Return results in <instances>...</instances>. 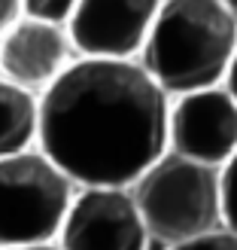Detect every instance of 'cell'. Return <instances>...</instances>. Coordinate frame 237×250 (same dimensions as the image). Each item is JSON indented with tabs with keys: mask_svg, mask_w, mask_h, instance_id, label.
I'll return each instance as SVG.
<instances>
[{
	"mask_svg": "<svg viewBox=\"0 0 237 250\" xmlns=\"http://www.w3.org/2000/svg\"><path fill=\"white\" fill-rule=\"evenodd\" d=\"M36 144L76 186H134L170 149V95L134 58H79L43 89Z\"/></svg>",
	"mask_w": 237,
	"mask_h": 250,
	"instance_id": "1",
	"label": "cell"
},
{
	"mask_svg": "<svg viewBox=\"0 0 237 250\" xmlns=\"http://www.w3.org/2000/svg\"><path fill=\"white\" fill-rule=\"evenodd\" d=\"M237 55V19L222 0H164L140 64L167 95L222 85Z\"/></svg>",
	"mask_w": 237,
	"mask_h": 250,
	"instance_id": "2",
	"label": "cell"
},
{
	"mask_svg": "<svg viewBox=\"0 0 237 250\" xmlns=\"http://www.w3.org/2000/svg\"><path fill=\"white\" fill-rule=\"evenodd\" d=\"M152 241L177 247L225 226L222 168L167 149L131 186Z\"/></svg>",
	"mask_w": 237,
	"mask_h": 250,
	"instance_id": "3",
	"label": "cell"
},
{
	"mask_svg": "<svg viewBox=\"0 0 237 250\" xmlns=\"http://www.w3.org/2000/svg\"><path fill=\"white\" fill-rule=\"evenodd\" d=\"M73 186L43 149L0 159V247L52 244L76 195Z\"/></svg>",
	"mask_w": 237,
	"mask_h": 250,
	"instance_id": "4",
	"label": "cell"
},
{
	"mask_svg": "<svg viewBox=\"0 0 237 250\" xmlns=\"http://www.w3.org/2000/svg\"><path fill=\"white\" fill-rule=\"evenodd\" d=\"M58 241L61 250H146L152 235L131 186H82Z\"/></svg>",
	"mask_w": 237,
	"mask_h": 250,
	"instance_id": "5",
	"label": "cell"
},
{
	"mask_svg": "<svg viewBox=\"0 0 237 250\" xmlns=\"http://www.w3.org/2000/svg\"><path fill=\"white\" fill-rule=\"evenodd\" d=\"M170 149L213 168L237 153V101L225 85L185 92L170 101Z\"/></svg>",
	"mask_w": 237,
	"mask_h": 250,
	"instance_id": "6",
	"label": "cell"
},
{
	"mask_svg": "<svg viewBox=\"0 0 237 250\" xmlns=\"http://www.w3.org/2000/svg\"><path fill=\"white\" fill-rule=\"evenodd\" d=\"M164 0H79L67 24L82 58H134L143 52Z\"/></svg>",
	"mask_w": 237,
	"mask_h": 250,
	"instance_id": "7",
	"label": "cell"
},
{
	"mask_svg": "<svg viewBox=\"0 0 237 250\" xmlns=\"http://www.w3.org/2000/svg\"><path fill=\"white\" fill-rule=\"evenodd\" d=\"M70 34L61 24L18 19L0 37V70L24 89H49L70 61Z\"/></svg>",
	"mask_w": 237,
	"mask_h": 250,
	"instance_id": "8",
	"label": "cell"
},
{
	"mask_svg": "<svg viewBox=\"0 0 237 250\" xmlns=\"http://www.w3.org/2000/svg\"><path fill=\"white\" fill-rule=\"evenodd\" d=\"M40 141V101L31 89L0 77V159L31 149Z\"/></svg>",
	"mask_w": 237,
	"mask_h": 250,
	"instance_id": "9",
	"label": "cell"
},
{
	"mask_svg": "<svg viewBox=\"0 0 237 250\" xmlns=\"http://www.w3.org/2000/svg\"><path fill=\"white\" fill-rule=\"evenodd\" d=\"M76 6H79V0H21L24 19L61 24V28H64V24H70Z\"/></svg>",
	"mask_w": 237,
	"mask_h": 250,
	"instance_id": "10",
	"label": "cell"
},
{
	"mask_svg": "<svg viewBox=\"0 0 237 250\" xmlns=\"http://www.w3.org/2000/svg\"><path fill=\"white\" fill-rule=\"evenodd\" d=\"M222 214H225V229L237 232V153L222 168Z\"/></svg>",
	"mask_w": 237,
	"mask_h": 250,
	"instance_id": "11",
	"label": "cell"
},
{
	"mask_svg": "<svg viewBox=\"0 0 237 250\" xmlns=\"http://www.w3.org/2000/svg\"><path fill=\"white\" fill-rule=\"evenodd\" d=\"M167 250H237V232L222 226L210 235H201V238H195V241H185V244L167 247Z\"/></svg>",
	"mask_w": 237,
	"mask_h": 250,
	"instance_id": "12",
	"label": "cell"
},
{
	"mask_svg": "<svg viewBox=\"0 0 237 250\" xmlns=\"http://www.w3.org/2000/svg\"><path fill=\"white\" fill-rule=\"evenodd\" d=\"M18 19H24L21 0H0V37H3Z\"/></svg>",
	"mask_w": 237,
	"mask_h": 250,
	"instance_id": "13",
	"label": "cell"
},
{
	"mask_svg": "<svg viewBox=\"0 0 237 250\" xmlns=\"http://www.w3.org/2000/svg\"><path fill=\"white\" fill-rule=\"evenodd\" d=\"M225 89L234 95V101H237V55H234V61H231V67H228V73H225Z\"/></svg>",
	"mask_w": 237,
	"mask_h": 250,
	"instance_id": "14",
	"label": "cell"
},
{
	"mask_svg": "<svg viewBox=\"0 0 237 250\" xmlns=\"http://www.w3.org/2000/svg\"><path fill=\"white\" fill-rule=\"evenodd\" d=\"M0 250H61L55 244H31V247H0Z\"/></svg>",
	"mask_w": 237,
	"mask_h": 250,
	"instance_id": "15",
	"label": "cell"
},
{
	"mask_svg": "<svg viewBox=\"0 0 237 250\" xmlns=\"http://www.w3.org/2000/svg\"><path fill=\"white\" fill-rule=\"evenodd\" d=\"M222 3H225V9L231 12V16L237 19V0H222Z\"/></svg>",
	"mask_w": 237,
	"mask_h": 250,
	"instance_id": "16",
	"label": "cell"
}]
</instances>
